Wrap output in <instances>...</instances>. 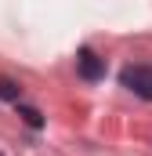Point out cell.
Wrapping results in <instances>:
<instances>
[{
	"mask_svg": "<svg viewBox=\"0 0 152 156\" xmlns=\"http://www.w3.org/2000/svg\"><path fill=\"white\" fill-rule=\"evenodd\" d=\"M119 83H123L127 91H134L138 98L152 102V69L149 66H123V69H119Z\"/></svg>",
	"mask_w": 152,
	"mask_h": 156,
	"instance_id": "6da1fadb",
	"label": "cell"
},
{
	"mask_svg": "<svg viewBox=\"0 0 152 156\" xmlns=\"http://www.w3.org/2000/svg\"><path fill=\"white\" fill-rule=\"evenodd\" d=\"M0 156H4V153H0Z\"/></svg>",
	"mask_w": 152,
	"mask_h": 156,
	"instance_id": "5b68a950",
	"label": "cell"
},
{
	"mask_svg": "<svg viewBox=\"0 0 152 156\" xmlns=\"http://www.w3.org/2000/svg\"><path fill=\"white\" fill-rule=\"evenodd\" d=\"M0 98L4 102H22V87L15 80H0Z\"/></svg>",
	"mask_w": 152,
	"mask_h": 156,
	"instance_id": "3957f363",
	"label": "cell"
},
{
	"mask_svg": "<svg viewBox=\"0 0 152 156\" xmlns=\"http://www.w3.org/2000/svg\"><path fill=\"white\" fill-rule=\"evenodd\" d=\"M76 69H80L83 80H102V76H105V62H102L91 47H83V51L76 55Z\"/></svg>",
	"mask_w": 152,
	"mask_h": 156,
	"instance_id": "7a4b0ae2",
	"label": "cell"
},
{
	"mask_svg": "<svg viewBox=\"0 0 152 156\" xmlns=\"http://www.w3.org/2000/svg\"><path fill=\"white\" fill-rule=\"evenodd\" d=\"M15 105H18V102H15ZM18 116L26 120L29 127H43V116H40V113L33 109V105H18Z\"/></svg>",
	"mask_w": 152,
	"mask_h": 156,
	"instance_id": "277c9868",
	"label": "cell"
}]
</instances>
